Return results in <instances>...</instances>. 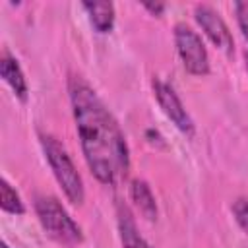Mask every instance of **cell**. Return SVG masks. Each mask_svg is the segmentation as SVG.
I'll list each match as a JSON object with an SVG mask.
<instances>
[{"instance_id":"obj_1","label":"cell","mask_w":248,"mask_h":248,"mask_svg":"<svg viewBox=\"0 0 248 248\" xmlns=\"http://www.w3.org/2000/svg\"><path fill=\"white\" fill-rule=\"evenodd\" d=\"M68 93L81 151L91 174L107 186L122 182L130 170L126 138L97 91L79 76L68 79Z\"/></svg>"},{"instance_id":"obj_2","label":"cell","mask_w":248,"mask_h":248,"mask_svg":"<svg viewBox=\"0 0 248 248\" xmlns=\"http://www.w3.org/2000/svg\"><path fill=\"white\" fill-rule=\"evenodd\" d=\"M35 213L45 234L64 248H76L83 242L81 227L70 217L66 207L52 196L35 198Z\"/></svg>"},{"instance_id":"obj_3","label":"cell","mask_w":248,"mask_h":248,"mask_svg":"<svg viewBox=\"0 0 248 248\" xmlns=\"http://www.w3.org/2000/svg\"><path fill=\"white\" fill-rule=\"evenodd\" d=\"M39 138H41L43 153H45V157H46V161L52 169V174H54L58 186L62 188L64 196L68 198L70 203L81 205L83 200H85V188H83L81 174L78 172L72 157L52 136L41 134Z\"/></svg>"},{"instance_id":"obj_4","label":"cell","mask_w":248,"mask_h":248,"mask_svg":"<svg viewBox=\"0 0 248 248\" xmlns=\"http://www.w3.org/2000/svg\"><path fill=\"white\" fill-rule=\"evenodd\" d=\"M174 45L180 56V62L186 72L192 76H207L209 74V54L202 41V37L188 27L186 23L174 25Z\"/></svg>"},{"instance_id":"obj_5","label":"cell","mask_w":248,"mask_h":248,"mask_svg":"<svg viewBox=\"0 0 248 248\" xmlns=\"http://www.w3.org/2000/svg\"><path fill=\"white\" fill-rule=\"evenodd\" d=\"M153 95L161 107V110L165 112V116L176 126L178 132H182L184 136H194V120L188 114L186 107L182 105L180 97L176 95V91L172 89V85H169L167 81L155 78L153 79Z\"/></svg>"},{"instance_id":"obj_6","label":"cell","mask_w":248,"mask_h":248,"mask_svg":"<svg viewBox=\"0 0 248 248\" xmlns=\"http://www.w3.org/2000/svg\"><path fill=\"white\" fill-rule=\"evenodd\" d=\"M194 17L198 21V25L202 27V31L205 33V37L227 56H231L234 52V39L232 33L229 29V25L225 23V19L219 16V12H215L211 6L207 4H198L194 8Z\"/></svg>"},{"instance_id":"obj_7","label":"cell","mask_w":248,"mask_h":248,"mask_svg":"<svg viewBox=\"0 0 248 248\" xmlns=\"http://www.w3.org/2000/svg\"><path fill=\"white\" fill-rule=\"evenodd\" d=\"M116 221H118V234H120L122 248H151L149 242L140 234L130 209L122 203H118L116 207Z\"/></svg>"},{"instance_id":"obj_8","label":"cell","mask_w":248,"mask_h":248,"mask_svg":"<svg viewBox=\"0 0 248 248\" xmlns=\"http://www.w3.org/2000/svg\"><path fill=\"white\" fill-rule=\"evenodd\" d=\"M0 76H2V79L12 87L14 95H16L21 103H25V101H27V93H29L27 79H25V76H23V70H21L19 62H17L14 56H10L8 52L2 54V58H0Z\"/></svg>"},{"instance_id":"obj_9","label":"cell","mask_w":248,"mask_h":248,"mask_svg":"<svg viewBox=\"0 0 248 248\" xmlns=\"http://www.w3.org/2000/svg\"><path fill=\"white\" fill-rule=\"evenodd\" d=\"M130 198H132L134 205L138 207V211L145 219H149V221L157 219V202H155V196H153V192L145 180H132Z\"/></svg>"},{"instance_id":"obj_10","label":"cell","mask_w":248,"mask_h":248,"mask_svg":"<svg viewBox=\"0 0 248 248\" xmlns=\"http://www.w3.org/2000/svg\"><path fill=\"white\" fill-rule=\"evenodd\" d=\"M81 8L97 33H108L114 25V4L110 2H83Z\"/></svg>"},{"instance_id":"obj_11","label":"cell","mask_w":248,"mask_h":248,"mask_svg":"<svg viewBox=\"0 0 248 248\" xmlns=\"http://www.w3.org/2000/svg\"><path fill=\"white\" fill-rule=\"evenodd\" d=\"M0 207H2V211L12 213V215H23L25 213V205H23L19 194L12 188V184L6 178L0 184Z\"/></svg>"},{"instance_id":"obj_12","label":"cell","mask_w":248,"mask_h":248,"mask_svg":"<svg viewBox=\"0 0 248 248\" xmlns=\"http://www.w3.org/2000/svg\"><path fill=\"white\" fill-rule=\"evenodd\" d=\"M231 209H232V217L236 225L248 234V198H236Z\"/></svg>"},{"instance_id":"obj_13","label":"cell","mask_w":248,"mask_h":248,"mask_svg":"<svg viewBox=\"0 0 248 248\" xmlns=\"http://www.w3.org/2000/svg\"><path fill=\"white\" fill-rule=\"evenodd\" d=\"M234 14H236V23L242 33V37L248 43V2H236L234 4Z\"/></svg>"},{"instance_id":"obj_14","label":"cell","mask_w":248,"mask_h":248,"mask_svg":"<svg viewBox=\"0 0 248 248\" xmlns=\"http://www.w3.org/2000/svg\"><path fill=\"white\" fill-rule=\"evenodd\" d=\"M143 8H145L147 12H151L153 16H157V17H159V16H163V12H165V8H167V6H165V4H161V2H155V4H153V2H145V4H143Z\"/></svg>"},{"instance_id":"obj_15","label":"cell","mask_w":248,"mask_h":248,"mask_svg":"<svg viewBox=\"0 0 248 248\" xmlns=\"http://www.w3.org/2000/svg\"><path fill=\"white\" fill-rule=\"evenodd\" d=\"M244 62H246V70H248V50L244 52Z\"/></svg>"},{"instance_id":"obj_16","label":"cell","mask_w":248,"mask_h":248,"mask_svg":"<svg viewBox=\"0 0 248 248\" xmlns=\"http://www.w3.org/2000/svg\"><path fill=\"white\" fill-rule=\"evenodd\" d=\"M2 248H10V246H2Z\"/></svg>"}]
</instances>
